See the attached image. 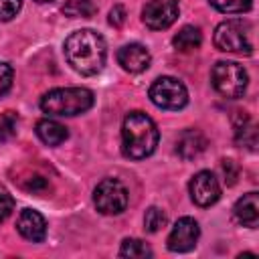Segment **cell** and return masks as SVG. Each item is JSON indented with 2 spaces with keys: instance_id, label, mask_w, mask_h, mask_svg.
I'll use <instances>...</instances> for the list:
<instances>
[{
  "instance_id": "cell-1",
  "label": "cell",
  "mask_w": 259,
  "mask_h": 259,
  "mask_svg": "<svg viewBox=\"0 0 259 259\" xmlns=\"http://www.w3.org/2000/svg\"><path fill=\"white\" fill-rule=\"evenodd\" d=\"M105 40L91 28L75 30L65 40V59L81 75H97L105 65Z\"/></svg>"
},
{
  "instance_id": "cell-2",
  "label": "cell",
  "mask_w": 259,
  "mask_h": 259,
  "mask_svg": "<svg viewBox=\"0 0 259 259\" xmlns=\"http://www.w3.org/2000/svg\"><path fill=\"white\" fill-rule=\"evenodd\" d=\"M160 134L152 117L142 111H132L125 115L121 125V152L132 160H144L154 154Z\"/></svg>"
},
{
  "instance_id": "cell-3",
  "label": "cell",
  "mask_w": 259,
  "mask_h": 259,
  "mask_svg": "<svg viewBox=\"0 0 259 259\" xmlns=\"http://www.w3.org/2000/svg\"><path fill=\"white\" fill-rule=\"evenodd\" d=\"M93 105V93L85 87L51 89L40 97V109L49 115H79Z\"/></svg>"
},
{
  "instance_id": "cell-4",
  "label": "cell",
  "mask_w": 259,
  "mask_h": 259,
  "mask_svg": "<svg viewBox=\"0 0 259 259\" xmlns=\"http://www.w3.org/2000/svg\"><path fill=\"white\" fill-rule=\"evenodd\" d=\"M214 47L225 53L251 55L253 53V26L247 20H225L214 28Z\"/></svg>"
},
{
  "instance_id": "cell-5",
  "label": "cell",
  "mask_w": 259,
  "mask_h": 259,
  "mask_svg": "<svg viewBox=\"0 0 259 259\" xmlns=\"http://www.w3.org/2000/svg\"><path fill=\"white\" fill-rule=\"evenodd\" d=\"M210 79H212V87L223 97H229V99L241 97L245 93L247 81H249L247 71L243 69V65H239L235 61H219L212 67Z\"/></svg>"
},
{
  "instance_id": "cell-6",
  "label": "cell",
  "mask_w": 259,
  "mask_h": 259,
  "mask_svg": "<svg viewBox=\"0 0 259 259\" xmlns=\"http://www.w3.org/2000/svg\"><path fill=\"white\" fill-rule=\"evenodd\" d=\"M150 101L160 109H182L188 103V91L182 81L174 77H160L152 83Z\"/></svg>"
},
{
  "instance_id": "cell-7",
  "label": "cell",
  "mask_w": 259,
  "mask_h": 259,
  "mask_svg": "<svg viewBox=\"0 0 259 259\" xmlns=\"http://www.w3.org/2000/svg\"><path fill=\"white\" fill-rule=\"evenodd\" d=\"M93 202L101 214H119L127 206V190L115 178H103L93 190Z\"/></svg>"
},
{
  "instance_id": "cell-8",
  "label": "cell",
  "mask_w": 259,
  "mask_h": 259,
  "mask_svg": "<svg viewBox=\"0 0 259 259\" xmlns=\"http://www.w3.org/2000/svg\"><path fill=\"white\" fill-rule=\"evenodd\" d=\"M178 18V0H148L142 20L152 30H164Z\"/></svg>"
},
{
  "instance_id": "cell-9",
  "label": "cell",
  "mask_w": 259,
  "mask_h": 259,
  "mask_svg": "<svg viewBox=\"0 0 259 259\" xmlns=\"http://www.w3.org/2000/svg\"><path fill=\"white\" fill-rule=\"evenodd\" d=\"M198 237H200L198 223L192 217H182V219H178L174 223V227H172V231L168 235L166 247L172 253H186V251L196 247Z\"/></svg>"
},
{
  "instance_id": "cell-10",
  "label": "cell",
  "mask_w": 259,
  "mask_h": 259,
  "mask_svg": "<svg viewBox=\"0 0 259 259\" xmlns=\"http://www.w3.org/2000/svg\"><path fill=\"white\" fill-rule=\"evenodd\" d=\"M188 190H190V198L194 204L198 206H210L219 200L221 196V184H219V178L210 172V170H200L192 176L190 184H188Z\"/></svg>"
},
{
  "instance_id": "cell-11",
  "label": "cell",
  "mask_w": 259,
  "mask_h": 259,
  "mask_svg": "<svg viewBox=\"0 0 259 259\" xmlns=\"http://www.w3.org/2000/svg\"><path fill=\"white\" fill-rule=\"evenodd\" d=\"M150 51L140 42H130L117 51V63L127 73H142L150 67Z\"/></svg>"
},
{
  "instance_id": "cell-12",
  "label": "cell",
  "mask_w": 259,
  "mask_h": 259,
  "mask_svg": "<svg viewBox=\"0 0 259 259\" xmlns=\"http://www.w3.org/2000/svg\"><path fill=\"white\" fill-rule=\"evenodd\" d=\"M16 229H18V233H20L26 241H32V243H40V241H45V237H47V221H45V217H42L38 210H34V208H24V210L18 214Z\"/></svg>"
},
{
  "instance_id": "cell-13",
  "label": "cell",
  "mask_w": 259,
  "mask_h": 259,
  "mask_svg": "<svg viewBox=\"0 0 259 259\" xmlns=\"http://www.w3.org/2000/svg\"><path fill=\"white\" fill-rule=\"evenodd\" d=\"M208 142L200 130H184L176 140V152L182 160H194L206 150Z\"/></svg>"
},
{
  "instance_id": "cell-14",
  "label": "cell",
  "mask_w": 259,
  "mask_h": 259,
  "mask_svg": "<svg viewBox=\"0 0 259 259\" xmlns=\"http://www.w3.org/2000/svg\"><path fill=\"white\" fill-rule=\"evenodd\" d=\"M233 214H235V221L239 225L249 227V229H255L259 225V196H257V192L243 194L235 202Z\"/></svg>"
},
{
  "instance_id": "cell-15",
  "label": "cell",
  "mask_w": 259,
  "mask_h": 259,
  "mask_svg": "<svg viewBox=\"0 0 259 259\" xmlns=\"http://www.w3.org/2000/svg\"><path fill=\"white\" fill-rule=\"evenodd\" d=\"M36 136L40 138V142H45L47 146H59L69 138V132L65 125H61L55 119H40L36 123Z\"/></svg>"
},
{
  "instance_id": "cell-16",
  "label": "cell",
  "mask_w": 259,
  "mask_h": 259,
  "mask_svg": "<svg viewBox=\"0 0 259 259\" xmlns=\"http://www.w3.org/2000/svg\"><path fill=\"white\" fill-rule=\"evenodd\" d=\"M172 45H174L180 53H192V51H196V49L202 45V32H200L198 26L186 24V26H182V28L174 34Z\"/></svg>"
},
{
  "instance_id": "cell-17",
  "label": "cell",
  "mask_w": 259,
  "mask_h": 259,
  "mask_svg": "<svg viewBox=\"0 0 259 259\" xmlns=\"http://www.w3.org/2000/svg\"><path fill=\"white\" fill-rule=\"evenodd\" d=\"M235 140L249 150H255L257 146V127L251 123L247 115H239V121L235 123Z\"/></svg>"
},
{
  "instance_id": "cell-18",
  "label": "cell",
  "mask_w": 259,
  "mask_h": 259,
  "mask_svg": "<svg viewBox=\"0 0 259 259\" xmlns=\"http://www.w3.org/2000/svg\"><path fill=\"white\" fill-rule=\"evenodd\" d=\"M63 12L71 18H89L95 14L93 0H65Z\"/></svg>"
},
{
  "instance_id": "cell-19",
  "label": "cell",
  "mask_w": 259,
  "mask_h": 259,
  "mask_svg": "<svg viewBox=\"0 0 259 259\" xmlns=\"http://www.w3.org/2000/svg\"><path fill=\"white\" fill-rule=\"evenodd\" d=\"M208 2L219 12H225V14H243L253 6V0H208Z\"/></svg>"
},
{
  "instance_id": "cell-20",
  "label": "cell",
  "mask_w": 259,
  "mask_h": 259,
  "mask_svg": "<svg viewBox=\"0 0 259 259\" xmlns=\"http://www.w3.org/2000/svg\"><path fill=\"white\" fill-rule=\"evenodd\" d=\"M166 223H168V217L158 206H150L146 210V214H144V227H146L148 233H158L160 229L166 227Z\"/></svg>"
},
{
  "instance_id": "cell-21",
  "label": "cell",
  "mask_w": 259,
  "mask_h": 259,
  "mask_svg": "<svg viewBox=\"0 0 259 259\" xmlns=\"http://www.w3.org/2000/svg\"><path fill=\"white\" fill-rule=\"evenodd\" d=\"M121 257H152V249L140 239H125L119 249Z\"/></svg>"
},
{
  "instance_id": "cell-22",
  "label": "cell",
  "mask_w": 259,
  "mask_h": 259,
  "mask_svg": "<svg viewBox=\"0 0 259 259\" xmlns=\"http://www.w3.org/2000/svg\"><path fill=\"white\" fill-rule=\"evenodd\" d=\"M16 125H18V115H16V111H4V113L0 115V144H2V142H8L10 138H14Z\"/></svg>"
},
{
  "instance_id": "cell-23",
  "label": "cell",
  "mask_w": 259,
  "mask_h": 259,
  "mask_svg": "<svg viewBox=\"0 0 259 259\" xmlns=\"http://www.w3.org/2000/svg\"><path fill=\"white\" fill-rule=\"evenodd\" d=\"M20 186L24 190H30V192H45L49 188V180L45 176H40V174H28L26 176V182L22 180Z\"/></svg>"
},
{
  "instance_id": "cell-24",
  "label": "cell",
  "mask_w": 259,
  "mask_h": 259,
  "mask_svg": "<svg viewBox=\"0 0 259 259\" xmlns=\"http://www.w3.org/2000/svg\"><path fill=\"white\" fill-rule=\"evenodd\" d=\"M12 77H14V71L8 63H0V97H4L10 87H12Z\"/></svg>"
},
{
  "instance_id": "cell-25",
  "label": "cell",
  "mask_w": 259,
  "mask_h": 259,
  "mask_svg": "<svg viewBox=\"0 0 259 259\" xmlns=\"http://www.w3.org/2000/svg\"><path fill=\"white\" fill-rule=\"evenodd\" d=\"M14 210V198L12 194H8V190L0 188V223H4Z\"/></svg>"
},
{
  "instance_id": "cell-26",
  "label": "cell",
  "mask_w": 259,
  "mask_h": 259,
  "mask_svg": "<svg viewBox=\"0 0 259 259\" xmlns=\"http://www.w3.org/2000/svg\"><path fill=\"white\" fill-rule=\"evenodd\" d=\"M22 0H0V20H12L20 10Z\"/></svg>"
},
{
  "instance_id": "cell-27",
  "label": "cell",
  "mask_w": 259,
  "mask_h": 259,
  "mask_svg": "<svg viewBox=\"0 0 259 259\" xmlns=\"http://www.w3.org/2000/svg\"><path fill=\"white\" fill-rule=\"evenodd\" d=\"M221 170L225 174V182L227 184H235L237 182V178H239V166L233 160H223L221 162Z\"/></svg>"
},
{
  "instance_id": "cell-28",
  "label": "cell",
  "mask_w": 259,
  "mask_h": 259,
  "mask_svg": "<svg viewBox=\"0 0 259 259\" xmlns=\"http://www.w3.org/2000/svg\"><path fill=\"white\" fill-rule=\"evenodd\" d=\"M125 16H127L125 6H123V4H115V6L111 8V12H109V24H113L115 28H119V26H123Z\"/></svg>"
},
{
  "instance_id": "cell-29",
  "label": "cell",
  "mask_w": 259,
  "mask_h": 259,
  "mask_svg": "<svg viewBox=\"0 0 259 259\" xmlns=\"http://www.w3.org/2000/svg\"><path fill=\"white\" fill-rule=\"evenodd\" d=\"M36 2H53V0H36Z\"/></svg>"
}]
</instances>
